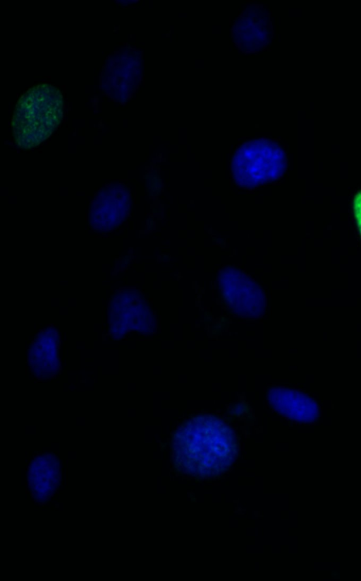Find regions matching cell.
<instances>
[{"instance_id":"6da1fadb","label":"cell","mask_w":361,"mask_h":581,"mask_svg":"<svg viewBox=\"0 0 361 581\" xmlns=\"http://www.w3.org/2000/svg\"><path fill=\"white\" fill-rule=\"evenodd\" d=\"M233 429L219 417L202 413L192 416L175 431L172 439L173 462L190 476L209 479L228 471L238 455Z\"/></svg>"},{"instance_id":"7a4b0ae2","label":"cell","mask_w":361,"mask_h":581,"mask_svg":"<svg viewBox=\"0 0 361 581\" xmlns=\"http://www.w3.org/2000/svg\"><path fill=\"white\" fill-rule=\"evenodd\" d=\"M63 116V97L56 86L37 84L18 100L11 119L16 145L23 149L39 146L56 129Z\"/></svg>"},{"instance_id":"3957f363","label":"cell","mask_w":361,"mask_h":581,"mask_svg":"<svg viewBox=\"0 0 361 581\" xmlns=\"http://www.w3.org/2000/svg\"><path fill=\"white\" fill-rule=\"evenodd\" d=\"M287 158L276 142L258 139L243 143L235 152L231 171L235 183L254 188L275 181L284 173Z\"/></svg>"},{"instance_id":"277c9868","label":"cell","mask_w":361,"mask_h":581,"mask_svg":"<svg viewBox=\"0 0 361 581\" xmlns=\"http://www.w3.org/2000/svg\"><path fill=\"white\" fill-rule=\"evenodd\" d=\"M109 336L121 341L130 335L147 336L157 329V319L144 294L135 288H121L111 297L107 310Z\"/></svg>"},{"instance_id":"5b68a950","label":"cell","mask_w":361,"mask_h":581,"mask_svg":"<svg viewBox=\"0 0 361 581\" xmlns=\"http://www.w3.org/2000/svg\"><path fill=\"white\" fill-rule=\"evenodd\" d=\"M217 281L220 294L233 313L247 319H256L264 314L267 302L263 290L241 270L224 267Z\"/></svg>"},{"instance_id":"8992f818","label":"cell","mask_w":361,"mask_h":581,"mask_svg":"<svg viewBox=\"0 0 361 581\" xmlns=\"http://www.w3.org/2000/svg\"><path fill=\"white\" fill-rule=\"evenodd\" d=\"M131 194L122 183L114 182L100 189L89 210V222L98 233H109L121 225L130 211Z\"/></svg>"},{"instance_id":"52a82bcc","label":"cell","mask_w":361,"mask_h":581,"mask_svg":"<svg viewBox=\"0 0 361 581\" xmlns=\"http://www.w3.org/2000/svg\"><path fill=\"white\" fill-rule=\"evenodd\" d=\"M61 336L59 329L48 325L39 330L27 353V363L31 375L40 380L54 378L61 369Z\"/></svg>"},{"instance_id":"ba28073f","label":"cell","mask_w":361,"mask_h":581,"mask_svg":"<svg viewBox=\"0 0 361 581\" xmlns=\"http://www.w3.org/2000/svg\"><path fill=\"white\" fill-rule=\"evenodd\" d=\"M233 38L244 51H258L266 47L272 37L271 23L267 11L257 6L246 8L235 20Z\"/></svg>"},{"instance_id":"9c48e42d","label":"cell","mask_w":361,"mask_h":581,"mask_svg":"<svg viewBox=\"0 0 361 581\" xmlns=\"http://www.w3.org/2000/svg\"><path fill=\"white\" fill-rule=\"evenodd\" d=\"M267 397L274 411L293 421L311 423L317 421L320 416L317 403L301 391L274 387L268 389Z\"/></svg>"},{"instance_id":"30bf717a","label":"cell","mask_w":361,"mask_h":581,"mask_svg":"<svg viewBox=\"0 0 361 581\" xmlns=\"http://www.w3.org/2000/svg\"><path fill=\"white\" fill-rule=\"evenodd\" d=\"M61 481V467L53 454H38L27 469V484L30 495L38 503H46L56 493Z\"/></svg>"},{"instance_id":"8fae6325","label":"cell","mask_w":361,"mask_h":581,"mask_svg":"<svg viewBox=\"0 0 361 581\" xmlns=\"http://www.w3.org/2000/svg\"><path fill=\"white\" fill-rule=\"evenodd\" d=\"M353 206L356 223L361 235V190L355 194Z\"/></svg>"}]
</instances>
